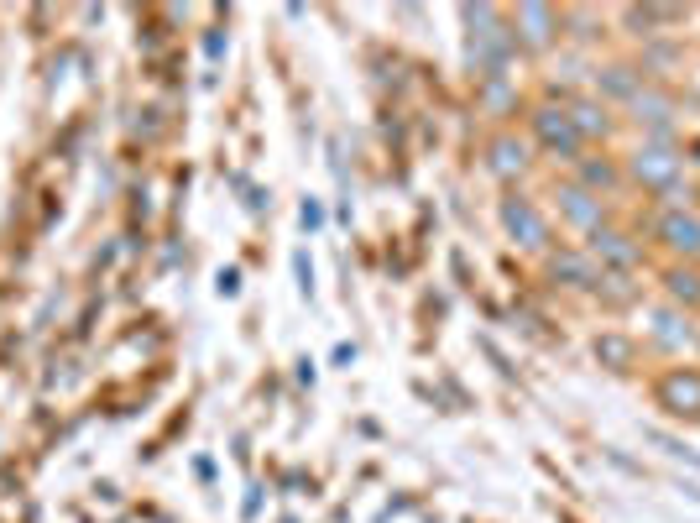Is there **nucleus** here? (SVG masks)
<instances>
[{
    "label": "nucleus",
    "instance_id": "obj_8",
    "mask_svg": "<svg viewBox=\"0 0 700 523\" xmlns=\"http://www.w3.org/2000/svg\"><path fill=\"white\" fill-rule=\"evenodd\" d=\"M523 27H528V42H549V11L544 6H523Z\"/></svg>",
    "mask_w": 700,
    "mask_h": 523
},
{
    "label": "nucleus",
    "instance_id": "obj_6",
    "mask_svg": "<svg viewBox=\"0 0 700 523\" xmlns=\"http://www.w3.org/2000/svg\"><path fill=\"white\" fill-rule=\"evenodd\" d=\"M596 252H606V257H612L617 267H627V262H633L638 252H633V246H627L622 236H612V231H596Z\"/></svg>",
    "mask_w": 700,
    "mask_h": 523
},
{
    "label": "nucleus",
    "instance_id": "obj_3",
    "mask_svg": "<svg viewBox=\"0 0 700 523\" xmlns=\"http://www.w3.org/2000/svg\"><path fill=\"white\" fill-rule=\"evenodd\" d=\"M659 393H664V403L674 408V414H700V377L695 372H674Z\"/></svg>",
    "mask_w": 700,
    "mask_h": 523
},
{
    "label": "nucleus",
    "instance_id": "obj_12",
    "mask_svg": "<svg viewBox=\"0 0 700 523\" xmlns=\"http://www.w3.org/2000/svg\"><path fill=\"white\" fill-rule=\"evenodd\" d=\"M575 131H601V116L591 105H575Z\"/></svg>",
    "mask_w": 700,
    "mask_h": 523
},
{
    "label": "nucleus",
    "instance_id": "obj_10",
    "mask_svg": "<svg viewBox=\"0 0 700 523\" xmlns=\"http://www.w3.org/2000/svg\"><path fill=\"white\" fill-rule=\"evenodd\" d=\"M565 199H570V215H575L580 225H591V220H596V204H591L586 194H580V189H570Z\"/></svg>",
    "mask_w": 700,
    "mask_h": 523
},
{
    "label": "nucleus",
    "instance_id": "obj_11",
    "mask_svg": "<svg viewBox=\"0 0 700 523\" xmlns=\"http://www.w3.org/2000/svg\"><path fill=\"white\" fill-rule=\"evenodd\" d=\"M669 288H674V299H690V304L700 299V283L690 278V272H674V278H669Z\"/></svg>",
    "mask_w": 700,
    "mask_h": 523
},
{
    "label": "nucleus",
    "instance_id": "obj_9",
    "mask_svg": "<svg viewBox=\"0 0 700 523\" xmlns=\"http://www.w3.org/2000/svg\"><path fill=\"white\" fill-rule=\"evenodd\" d=\"M554 278H575V283H591V267L575 262V257H559L554 262Z\"/></svg>",
    "mask_w": 700,
    "mask_h": 523
},
{
    "label": "nucleus",
    "instance_id": "obj_7",
    "mask_svg": "<svg viewBox=\"0 0 700 523\" xmlns=\"http://www.w3.org/2000/svg\"><path fill=\"white\" fill-rule=\"evenodd\" d=\"M492 168H497V173H518V168H523V147L497 142V147H492Z\"/></svg>",
    "mask_w": 700,
    "mask_h": 523
},
{
    "label": "nucleus",
    "instance_id": "obj_1",
    "mask_svg": "<svg viewBox=\"0 0 700 523\" xmlns=\"http://www.w3.org/2000/svg\"><path fill=\"white\" fill-rule=\"evenodd\" d=\"M502 220H507V231L518 236L523 246H544V236H549V231H544V220L533 215V204H528V199H507V204H502Z\"/></svg>",
    "mask_w": 700,
    "mask_h": 523
},
{
    "label": "nucleus",
    "instance_id": "obj_5",
    "mask_svg": "<svg viewBox=\"0 0 700 523\" xmlns=\"http://www.w3.org/2000/svg\"><path fill=\"white\" fill-rule=\"evenodd\" d=\"M674 168H680V163H674L669 152H643V157H638V173H643V178H653V184H669Z\"/></svg>",
    "mask_w": 700,
    "mask_h": 523
},
{
    "label": "nucleus",
    "instance_id": "obj_4",
    "mask_svg": "<svg viewBox=\"0 0 700 523\" xmlns=\"http://www.w3.org/2000/svg\"><path fill=\"white\" fill-rule=\"evenodd\" d=\"M664 241L674 246V252H700V220L690 215H664Z\"/></svg>",
    "mask_w": 700,
    "mask_h": 523
},
{
    "label": "nucleus",
    "instance_id": "obj_2",
    "mask_svg": "<svg viewBox=\"0 0 700 523\" xmlns=\"http://www.w3.org/2000/svg\"><path fill=\"white\" fill-rule=\"evenodd\" d=\"M533 126H539V136L544 142L554 147V152H575L580 147V131H575V121L570 116H559V110H539V116H533Z\"/></svg>",
    "mask_w": 700,
    "mask_h": 523
}]
</instances>
